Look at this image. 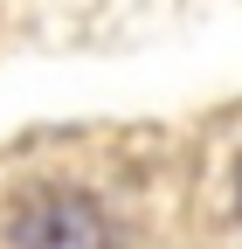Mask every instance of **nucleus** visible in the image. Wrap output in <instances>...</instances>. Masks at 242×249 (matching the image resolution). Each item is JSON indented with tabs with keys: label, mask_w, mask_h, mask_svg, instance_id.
<instances>
[{
	"label": "nucleus",
	"mask_w": 242,
	"mask_h": 249,
	"mask_svg": "<svg viewBox=\"0 0 242 249\" xmlns=\"http://www.w3.org/2000/svg\"><path fill=\"white\" fill-rule=\"evenodd\" d=\"M14 249H111V222L83 187H35L14 222H7Z\"/></svg>",
	"instance_id": "nucleus-1"
},
{
	"label": "nucleus",
	"mask_w": 242,
	"mask_h": 249,
	"mask_svg": "<svg viewBox=\"0 0 242 249\" xmlns=\"http://www.w3.org/2000/svg\"><path fill=\"white\" fill-rule=\"evenodd\" d=\"M235 194H242V173H235Z\"/></svg>",
	"instance_id": "nucleus-2"
}]
</instances>
